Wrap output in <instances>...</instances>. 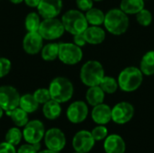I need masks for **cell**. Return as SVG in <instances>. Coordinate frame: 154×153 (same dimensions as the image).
<instances>
[{
	"mask_svg": "<svg viewBox=\"0 0 154 153\" xmlns=\"http://www.w3.org/2000/svg\"><path fill=\"white\" fill-rule=\"evenodd\" d=\"M130 20L128 14L120 8H112L106 13L104 26L113 35H122L129 28Z\"/></svg>",
	"mask_w": 154,
	"mask_h": 153,
	"instance_id": "obj_1",
	"label": "cell"
},
{
	"mask_svg": "<svg viewBox=\"0 0 154 153\" xmlns=\"http://www.w3.org/2000/svg\"><path fill=\"white\" fill-rule=\"evenodd\" d=\"M143 76L140 68L134 66L126 67L118 75L117 81L119 88L126 93L137 90L143 84Z\"/></svg>",
	"mask_w": 154,
	"mask_h": 153,
	"instance_id": "obj_2",
	"label": "cell"
},
{
	"mask_svg": "<svg viewBox=\"0 0 154 153\" xmlns=\"http://www.w3.org/2000/svg\"><path fill=\"white\" fill-rule=\"evenodd\" d=\"M105 69L98 60H91L85 62L79 73L81 82L87 87L99 86L101 80L105 77Z\"/></svg>",
	"mask_w": 154,
	"mask_h": 153,
	"instance_id": "obj_3",
	"label": "cell"
},
{
	"mask_svg": "<svg viewBox=\"0 0 154 153\" xmlns=\"http://www.w3.org/2000/svg\"><path fill=\"white\" fill-rule=\"evenodd\" d=\"M51 99L58 103H66L69 101L74 94L72 82L64 77H57L51 80L49 87Z\"/></svg>",
	"mask_w": 154,
	"mask_h": 153,
	"instance_id": "obj_4",
	"label": "cell"
},
{
	"mask_svg": "<svg viewBox=\"0 0 154 153\" xmlns=\"http://www.w3.org/2000/svg\"><path fill=\"white\" fill-rule=\"evenodd\" d=\"M61 22L65 31L72 35L83 33L88 27L86 15L80 10L70 9L67 11L61 17Z\"/></svg>",
	"mask_w": 154,
	"mask_h": 153,
	"instance_id": "obj_5",
	"label": "cell"
},
{
	"mask_svg": "<svg viewBox=\"0 0 154 153\" xmlns=\"http://www.w3.org/2000/svg\"><path fill=\"white\" fill-rule=\"evenodd\" d=\"M38 32L43 40L53 41L60 38L63 35L65 28L61 20L58 19L57 17L46 18L41 22Z\"/></svg>",
	"mask_w": 154,
	"mask_h": 153,
	"instance_id": "obj_6",
	"label": "cell"
},
{
	"mask_svg": "<svg viewBox=\"0 0 154 153\" xmlns=\"http://www.w3.org/2000/svg\"><path fill=\"white\" fill-rule=\"evenodd\" d=\"M58 59L66 65H76L83 59V51L80 47L72 42L59 43Z\"/></svg>",
	"mask_w": 154,
	"mask_h": 153,
	"instance_id": "obj_7",
	"label": "cell"
},
{
	"mask_svg": "<svg viewBox=\"0 0 154 153\" xmlns=\"http://www.w3.org/2000/svg\"><path fill=\"white\" fill-rule=\"evenodd\" d=\"M45 128L40 120L29 121L23 130V138L28 143L38 144L44 138Z\"/></svg>",
	"mask_w": 154,
	"mask_h": 153,
	"instance_id": "obj_8",
	"label": "cell"
},
{
	"mask_svg": "<svg viewBox=\"0 0 154 153\" xmlns=\"http://www.w3.org/2000/svg\"><path fill=\"white\" fill-rule=\"evenodd\" d=\"M20 98L21 96L15 87L12 86L0 87V106L5 112L18 107Z\"/></svg>",
	"mask_w": 154,
	"mask_h": 153,
	"instance_id": "obj_9",
	"label": "cell"
},
{
	"mask_svg": "<svg viewBox=\"0 0 154 153\" xmlns=\"http://www.w3.org/2000/svg\"><path fill=\"white\" fill-rule=\"evenodd\" d=\"M112 121L117 124H125L130 122L134 115V107L129 102H119L112 108Z\"/></svg>",
	"mask_w": 154,
	"mask_h": 153,
	"instance_id": "obj_10",
	"label": "cell"
},
{
	"mask_svg": "<svg viewBox=\"0 0 154 153\" xmlns=\"http://www.w3.org/2000/svg\"><path fill=\"white\" fill-rule=\"evenodd\" d=\"M44 143L47 149L60 152L66 145V137L64 133L59 128H51L45 132Z\"/></svg>",
	"mask_w": 154,
	"mask_h": 153,
	"instance_id": "obj_11",
	"label": "cell"
},
{
	"mask_svg": "<svg viewBox=\"0 0 154 153\" xmlns=\"http://www.w3.org/2000/svg\"><path fill=\"white\" fill-rule=\"evenodd\" d=\"M95 142L96 141L93 138L91 132L82 130L74 135L72 140V146L75 151L88 153L93 149Z\"/></svg>",
	"mask_w": 154,
	"mask_h": 153,
	"instance_id": "obj_12",
	"label": "cell"
},
{
	"mask_svg": "<svg viewBox=\"0 0 154 153\" xmlns=\"http://www.w3.org/2000/svg\"><path fill=\"white\" fill-rule=\"evenodd\" d=\"M66 115L70 123L80 124L84 122L88 115V105L83 101H75L69 106Z\"/></svg>",
	"mask_w": 154,
	"mask_h": 153,
	"instance_id": "obj_13",
	"label": "cell"
},
{
	"mask_svg": "<svg viewBox=\"0 0 154 153\" xmlns=\"http://www.w3.org/2000/svg\"><path fill=\"white\" fill-rule=\"evenodd\" d=\"M62 6V0H41L37 10L43 19L55 18L60 14Z\"/></svg>",
	"mask_w": 154,
	"mask_h": 153,
	"instance_id": "obj_14",
	"label": "cell"
},
{
	"mask_svg": "<svg viewBox=\"0 0 154 153\" xmlns=\"http://www.w3.org/2000/svg\"><path fill=\"white\" fill-rule=\"evenodd\" d=\"M23 47L26 53L34 55L41 52L43 47V38L39 32H28L23 41Z\"/></svg>",
	"mask_w": 154,
	"mask_h": 153,
	"instance_id": "obj_15",
	"label": "cell"
},
{
	"mask_svg": "<svg viewBox=\"0 0 154 153\" xmlns=\"http://www.w3.org/2000/svg\"><path fill=\"white\" fill-rule=\"evenodd\" d=\"M111 113H112V108H110L109 106L102 103L96 106H93L91 112V117L96 124L105 125L112 120Z\"/></svg>",
	"mask_w": 154,
	"mask_h": 153,
	"instance_id": "obj_16",
	"label": "cell"
},
{
	"mask_svg": "<svg viewBox=\"0 0 154 153\" xmlns=\"http://www.w3.org/2000/svg\"><path fill=\"white\" fill-rule=\"evenodd\" d=\"M104 149L106 153H125L126 145L120 135L111 134L105 139Z\"/></svg>",
	"mask_w": 154,
	"mask_h": 153,
	"instance_id": "obj_17",
	"label": "cell"
},
{
	"mask_svg": "<svg viewBox=\"0 0 154 153\" xmlns=\"http://www.w3.org/2000/svg\"><path fill=\"white\" fill-rule=\"evenodd\" d=\"M83 34L87 41V43L91 45L101 44L106 39V31L100 26L88 25Z\"/></svg>",
	"mask_w": 154,
	"mask_h": 153,
	"instance_id": "obj_18",
	"label": "cell"
},
{
	"mask_svg": "<svg viewBox=\"0 0 154 153\" xmlns=\"http://www.w3.org/2000/svg\"><path fill=\"white\" fill-rule=\"evenodd\" d=\"M106 93L99 86L89 87L86 93V100L91 106H96L99 104L104 103Z\"/></svg>",
	"mask_w": 154,
	"mask_h": 153,
	"instance_id": "obj_19",
	"label": "cell"
},
{
	"mask_svg": "<svg viewBox=\"0 0 154 153\" xmlns=\"http://www.w3.org/2000/svg\"><path fill=\"white\" fill-rule=\"evenodd\" d=\"M145 6V0H121L120 9L127 14H136Z\"/></svg>",
	"mask_w": 154,
	"mask_h": 153,
	"instance_id": "obj_20",
	"label": "cell"
},
{
	"mask_svg": "<svg viewBox=\"0 0 154 153\" xmlns=\"http://www.w3.org/2000/svg\"><path fill=\"white\" fill-rule=\"evenodd\" d=\"M42 113L45 118L49 120H55L59 118L61 114L60 104L53 99H51L50 101H48L47 103L43 105Z\"/></svg>",
	"mask_w": 154,
	"mask_h": 153,
	"instance_id": "obj_21",
	"label": "cell"
},
{
	"mask_svg": "<svg viewBox=\"0 0 154 153\" xmlns=\"http://www.w3.org/2000/svg\"><path fill=\"white\" fill-rule=\"evenodd\" d=\"M5 113L17 127H24L26 124L29 122L28 113H26L19 106L11 111H7Z\"/></svg>",
	"mask_w": 154,
	"mask_h": 153,
	"instance_id": "obj_22",
	"label": "cell"
},
{
	"mask_svg": "<svg viewBox=\"0 0 154 153\" xmlns=\"http://www.w3.org/2000/svg\"><path fill=\"white\" fill-rule=\"evenodd\" d=\"M140 69L144 76L150 77L154 75V50L147 51L140 62Z\"/></svg>",
	"mask_w": 154,
	"mask_h": 153,
	"instance_id": "obj_23",
	"label": "cell"
},
{
	"mask_svg": "<svg viewBox=\"0 0 154 153\" xmlns=\"http://www.w3.org/2000/svg\"><path fill=\"white\" fill-rule=\"evenodd\" d=\"M87 21L88 23V25H96L100 26L104 24L106 13H104L101 9L97 7H92L85 14Z\"/></svg>",
	"mask_w": 154,
	"mask_h": 153,
	"instance_id": "obj_24",
	"label": "cell"
},
{
	"mask_svg": "<svg viewBox=\"0 0 154 153\" xmlns=\"http://www.w3.org/2000/svg\"><path fill=\"white\" fill-rule=\"evenodd\" d=\"M39 103L32 94H24L21 96L19 102V107L24 110L26 113L31 114L38 110Z\"/></svg>",
	"mask_w": 154,
	"mask_h": 153,
	"instance_id": "obj_25",
	"label": "cell"
},
{
	"mask_svg": "<svg viewBox=\"0 0 154 153\" xmlns=\"http://www.w3.org/2000/svg\"><path fill=\"white\" fill-rule=\"evenodd\" d=\"M59 43L51 42L45 44L42 50L41 55L43 60L45 61H53L59 57Z\"/></svg>",
	"mask_w": 154,
	"mask_h": 153,
	"instance_id": "obj_26",
	"label": "cell"
},
{
	"mask_svg": "<svg viewBox=\"0 0 154 153\" xmlns=\"http://www.w3.org/2000/svg\"><path fill=\"white\" fill-rule=\"evenodd\" d=\"M40 14L35 12L29 13L24 20V25L27 32H38L40 24H41V19Z\"/></svg>",
	"mask_w": 154,
	"mask_h": 153,
	"instance_id": "obj_27",
	"label": "cell"
},
{
	"mask_svg": "<svg viewBox=\"0 0 154 153\" xmlns=\"http://www.w3.org/2000/svg\"><path fill=\"white\" fill-rule=\"evenodd\" d=\"M99 87L103 89V91L106 94H109V95L116 93L119 87L117 79L110 76H105L101 80Z\"/></svg>",
	"mask_w": 154,
	"mask_h": 153,
	"instance_id": "obj_28",
	"label": "cell"
},
{
	"mask_svg": "<svg viewBox=\"0 0 154 153\" xmlns=\"http://www.w3.org/2000/svg\"><path fill=\"white\" fill-rule=\"evenodd\" d=\"M22 138H23V132L18 127L10 128L6 132L5 136V142L14 146L18 145L21 142Z\"/></svg>",
	"mask_w": 154,
	"mask_h": 153,
	"instance_id": "obj_29",
	"label": "cell"
},
{
	"mask_svg": "<svg viewBox=\"0 0 154 153\" xmlns=\"http://www.w3.org/2000/svg\"><path fill=\"white\" fill-rule=\"evenodd\" d=\"M136 16V21L137 23L144 27H147L149 25H151V23H152V14L150 10L143 8V10H141L139 13H137L135 14Z\"/></svg>",
	"mask_w": 154,
	"mask_h": 153,
	"instance_id": "obj_30",
	"label": "cell"
},
{
	"mask_svg": "<svg viewBox=\"0 0 154 153\" xmlns=\"http://www.w3.org/2000/svg\"><path fill=\"white\" fill-rule=\"evenodd\" d=\"M32 95L40 105H44L51 99L49 88H38Z\"/></svg>",
	"mask_w": 154,
	"mask_h": 153,
	"instance_id": "obj_31",
	"label": "cell"
},
{
	"mask_svg": "<svg viewBox=\"0 0 154 153\" xmlns=\"http://www.w3.org/2000/svg\"><path fill=\"white\" fill-rule=\"evenodd\" d=\"M91 134L93 136V138L95 139V141H102L104 139H106L108 136V131L106 129V127H105V125H101L98 124L97 127H95L92 132Z\"/></svg>",
	"mask_w": 154,
	"mask_h": 153,
	"instance_id": "obj_32",
	"label": "cell"
},
{
	"mask_svg": "<svg viewBox=\"0 0 154 153\" xmlns=\"http://www.w3.org/2000/svg\"><path fill=\"white\" fill-rule=\"evenodd\" d=\"M40 149V143L38 144H32V143H25L19 147L17 150V153H38Z\"/></svg>",
	"mask_w": 154,
	"mask_h": 153,
	"instance_id": "obj_33",
	"label": "cell"
},
{
	"mask_svg": "<svg viewBox=\"0 0 154 153\" xmlns=\"http://www.w3.org/2000/svg\"><path fill=\"white\" fill-rule=\"evenodd\" d=\"M11 61L6 58H0V78L5 77L11 70Z\"/></svg>",
	"mask_w": 154,
	"mask_h": 153,
	"instance_id": "obj_34",
	"label": "cell"
},
{
	"mask_svg": "<svg viewBox=\"0 0 154 153\" xmlns=\"http://www.w3.org/2000/svg\"><path fill=\"white\" fill-rule=\"evenodd\" d=\"M76 5L81 12H87L94 5L93 0H76Z\"/></svg>",
	"mask_w": 154,
	"mask_h": 153,
	"instance_id": "obj_35",
	"label": "cell"
},
{
	"mask_svg": "<svg viewBox=\"0 0 154 153\" xmlns=\"http://www.w3.org/2000/svg\"><path fill=\"white\" fill-rule=\"evenodd\" d=\"M0 153H17V151L14 145L4 142L0 143Z\"/></svg>",
	"mask_w": 154,
	"mask_h": 153,
	"instance_id": "obj_36",
	"label": "cell"
},
{
	"mask_svg": "<svg viewBox=\"0 0 154 153\" xmlns=\"http://www.w3.org/2000/svg\"><path fill=\"white\" fill-rule=\"evenodd\" d=\"M73 43H75L76 45H78L79 47L82 48L87 44V41L84 37L83 33H78L73 35Z\"/></svg>",
	"mask_w": 154,
	"mask_h": 153,
	"instance_id": "obj_37",
	"label": "cell"
},
{
	"mask_svg": "<svg viewBox=\"0 0 154 153\" xmlns=\"http://www.w3.org/2000/svg\"><path fill=\"white\" fill-rule=\"evenodd\" d=\"M40 1L41 0H23L25 5L30 7H37L40 4Z\"/></svg>",
	"mask_w": 154,
	"mask_h": 153,
	"instance_id": "obj_38",
	"label": "cell"
},
{
	"mask_svg": "<svg viewBox=\"0 0 154 153\" xmlns=\"http://www.w3.org/2000/svg\"><path fill=\"white\" fill-rule=\"evenodd\" d=\"M38 153H59V152H56V151H51V150L47 149V150H43V151H39Z\"/></svg>",
	"mask_w": 154,
	"mask_h": 153,
	"instance_id": "obj_39",
	"label": "cell"
},
{
	"mask_svg": "<svg viewBox=\"0 0 154 153\" xmlns=\"http://www.w3.org/2000/svg\"><path fill=\"white\" fill-rule=\"evenodd\" d=\"M11 3L13 4H15V5H18V4H21L22 2H23V0H9Z\"/></svg>",
	"mask_w": 154,
	"mask_h": 153,
	"instance_id": "obj_40",
	"label": "cell"
},
{
	"mask_svg": "<svg viewBox=\"0 0 154 153\" xmlns=\"http://www.w3.org/2000/svg\"><path fill=\"white\" fill-rule=\"evenodd\" d=\"M4 111H5V110L0 106V119L2 118V116H3V115H4Z\"/></svg>",
	"mask_w": 154,
	"mask_h": 153,
	"instance_id": "obj_41",
	"label": "cell"
},
{
	"mask_svg": "<svg viewBox=\"0 0 154 153\" xmlns=\"http://www.w3.org/2000/svg\"><path fill=\"white\" fill-rule=\"evenodd\" d=\"M93 1H95V2H101V1H103V0H93Z\"/></svg>",
	"mask_w": 154,
	"mask_h": 153,
	"instance_id": "obj_42",
	"label": "cell"
},
{
	"mask_svg": "<svg viewBox=\"0 0 154 153\" xmlns=\"http://www.w3.org/2000/svg\"><path fill=\"white\" fill-rule=\"evenodd\" d=\"M73 153H83V152H79V151H75V152Z\"/></svg>",
	"mask_w": 154,
	"mask_h": 153,
	"instance_id": "obj_43",
	"label": "cell"
}]
</instances>
